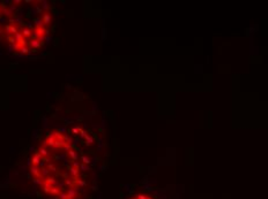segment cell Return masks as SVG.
Returning <instances> with one entry per match:
<instances>
[{
    "label": "cell",
    "mask_w": 268,
    "mask_h": 199,
    "mask_svg": "<svg viewBox=\"0 0 268 199\" xmlns=\"http://www.w3.org/2000/svg\"><path fill=\"white\" fill-rule=\"evenodd\" d=\"M137 198L138 199H147L148 197H147V196H144V195H138V196H137Z\"/></svg>",
    "instance_id": "cell-1"
}]
</instances>
